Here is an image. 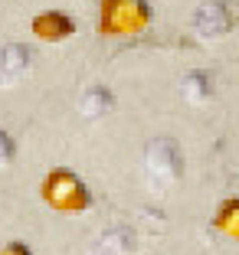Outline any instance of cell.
Here are the masks:
<instances>
[{"label":"cell","mask_w":239,"mask_h":255,"mask_svg":"<svg viewBox=\"0 0 239 255\" xmlns=\"http://www.w3.org/2000/svg\"><path fill=\"white\" fill-rule=\"evenodd\" d=\"M233 23H236V16H233L230 3H223V0H207V3H200V7L194 10L190 30L200 39H223L226 33L233 30Z\"/></svg>","instance_id":"obj_4"},{"label":"cell","mask_w":239,"mask_h":255,"mask_svg":"<svg viewBox=\"0 0 239 255\" xmlns=\"http://www.w3.org/2000/svg\"><path fill=\"white\" fill-rule=\"evenodd\" d=\"M141 173L151 196H167L184 180V150H180V144L167 134L151 137L148 147H144Z\"/></svg>","instance_id":"obj_1"},{"label":"cell","mask_w":239,"mask_h":255,"mask_svg":"<svg viewBox=\"0 0 239 255\" xmlns=\"http://www.w3.org/2000/svg\"><path fill=\"white\" fill-rule=\"evenodd\" d=\"M213 226L220 229V236L239 242V200L223 203V206L217 210V216H213Z\"/></svg>","instance_id":"obj_10"},{"label":"cell","mask_w":239,"mask_h":255,"mask_svg":"<svg viewBox=\"0 0 239 255\" xmlns=\"http://www.w3.org/2000/svg\"><path fill=\"white\" fill-rule=\"evenodd\" d=\"M30 30H33V36L46 39V43H62V39H69L75 33V23L62 10H46V13L30 20Z\"/></svg>","instance_id":"obj_7"},{"label":"cell","mask_w":239,"mask_h":255,"mask_svg":"<svg viewBox=\"0 0 239 255\" xmlns=\"http://www.w3.org/2000/svg\"><path fill=\"white\" fill-rule=\"evenodd\" d=\"M151 23V7L144 0H102V33L128 36Z\"/></svg>","instance_id":"obj_3"},{"label":"cell","mask_w":239,"mask_h":255,"mask_svg":"<svg viewBox=\"0 0 239 255\" xmlns=\"http://www.w3.org/2000/svg\"><path fill=\"white\" fill-rule=\"evenodd\" d=\"M135 226H108L89 242V255H135Z\"/></svg>","instance_id":"obj_6"},{"label":"cell","mask_w":239,"mask_h":255,"mask_svg":"<svg viewBox=\"0 0 239 255\" xmlns=\"http://www.w3.org/2000/svg\"><path fill=\"white\" fill-rule=\"evenodd\" d=\"M43 203L59 213H82L92 206V193L72 170L59 167L43 180Z\"/></svg>","instance_id":"obj_2"},{"label":"cell","mask_w":239,"mask_h":255,"mask_svg":"<svg viewBox=\"0 0 239 255\" xmlns=\"http://www.w3.org/2000/svg\"><path fill=\"white\" fill-rule=\"evenodd\" d=\"M112 108H115V95L108 85H89L79 95V115L85 121H102L105 115H112Z\"/></svg>","instance_id":"obj_9"},{"label":"cell","mask_w":239,"mask_h":255,"mask_svg":"<svg viewBox=\"0 0 239 255\" xmlns=\"http://www.w3.org/2000/svg\"><path fill=\"white\" fill-rule=\"evenodd\" d=\"M13 157H16V141L10 137V131L0 128V170L13 164Z\"/></svg>","instance_id":"obj_11"},{"label":"cell","mask_w":239,"mask_h":255,"mask_svg":"<svg viewBox=\"0 0 239 255\" xmlns=\"http://www.w3.org/2000/svg\"><path fill=\"white\" fill-rule=\"evenodd\" d=\"M177 89H180V98H184L187 105L203 108V105L213 102V75L203 72V69H187V72L180 75Z\"/></svg>","instance_id":"obj_8"},{"label":"cell","mask_w":239,"mask_h":255,"mask_svg":"<svg viewBox=\"0 0 239 255\" xmlns=\"http://www.w3.org/2000/svg\"><path fill=\"white\" fill-rule=\"evenodd\" d=\"M33 69V49L26 43H0V89H13Z\"/></svg>","instance_id":"obj_5"},{"label":"cell","mask_w":239,"mask_h":255,"mask_svg":"<svg viewBox=\"0 0 239 255\" xmlns=\"http://www.w3.org/2000/svg\"><path fill=\"white\" fill-rule=\"evenodd\" d=\"M0 255H33L30 252V246H26V242H3V246H0Z\"/></svg>","instance_id":"obj_12"}]
</instances>
